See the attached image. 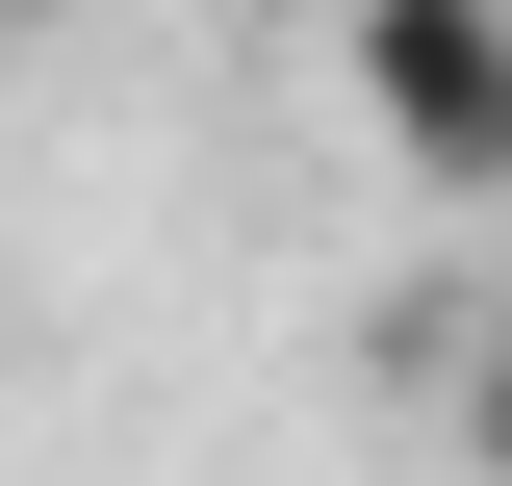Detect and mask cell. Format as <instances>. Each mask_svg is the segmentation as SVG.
Returning a JSON list of instances; mask_svg holds the SVG:
<instances>
[{
	"label": "cell",
	"instance_id": "2",
	"mask_svg": "<svg viewBox=\"0 0 512 486\" xmlns=\"http://www.w3.org/2000/svg\"><path fill=\"white\" fill-rule=\"evenodd\" d=\"M436 435H461V486H512V307H461V359H436Z\"/></svg>",
	"mask_w": 512,
	"mask_h": 486
},
{
	"label": "cell",
	"instance_id": "1",
	"mask_svg": "<svg viewBox=\"0 0 512 486\" xmlns=\"http://www.w3.org/2000/svg\"><path fill=\"white\" fill-rule=\"evenodd\" d=\"M333 77L436 205H512V0H333Z\"/></svg>",
	"mask_w": 512,
	"mask_h": 486
}]
</instances>
